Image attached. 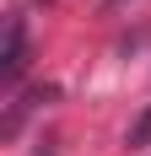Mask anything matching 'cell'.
Returning a JSON list of instances; mask_svg holds the SVG:
<instances>
[{
	"mask_svg": "<svg viewBox=\"0 0 151 156\" xmlns=\"http://www.w3.org/2000/svg\"><path fill=\"white\" fill-rule=\"evenodd\" d=\"M27 70V22L22 16H6V48H0V81L16 86Z\"/></svg>",
	"mask_w": 151,
	"mask_h": 156,
	"instance_id": "6da1fadb",
	"label": "cell"
},
{
	"mask_svg": "<svg viewBox=\"0 0 151 156\" xmlns=\"http://www.w3.org/2000/svg\"><path fill=\"white\" fill-rule=\"evenodd\" d=\"M124 145H130V151H146V145H151V108L140 113L135 124H130V135H124Z\"/></svg>",
	"mask_w": 151,
	"mask_h": 156,
	"instance_id": "7a4b0ae2",
	"label": "cell"
}]
</instances>
